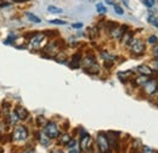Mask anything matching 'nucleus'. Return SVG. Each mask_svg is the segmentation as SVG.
Wrapping results in <instances>:
<instances>
[{"label": "nucleus", "mask_w": 158, "mask_h": 153, "mask_svg": "<svg viewBox=\"0 0 158 153\" xmlns=\"http://www.w3.org/2000/svg\"><path fill=\"white\" fill-rule=\"evenodd\" d=\"M84 71L91 74H95L100 71L99 64L96 63L94 56H86L84 58Z\"/></svg>", "instance_id": "obj_1"}, {"label": "nucleus", "mask_w": 158, "mask_h": 153, "mask_svg": "<svg viewBox=\"0 0 158 153\" xmlns=\"http://www.w3.org/2000/svg\"><path fill=\"white\" fill-rule=\"evenodd\" d=\"M129 49L131 51V54L140 56L145 52V44L140 40V39H131V41L129 43Z\"/></svg>", "instance_id": "obj_2"}, {"label": "nucleus", "mask_w": 158, "mask_h": 153, "mask_svg": "<svg viewBox=\"0 0 158 153\" xmlns=\"http://www.w3.org/2000/svg\"><path fill=\"white\" fill-rule=\"evenodd\" d=\"M44 133L48 135L50 139H56L60 136V129L56 123L48 122V124L44 126Z\"/></svg>", "instance_id": "obj_3"}, {"label": "nucleus", "mask_w": 158, "mask_h": 153, "mask_svg": "<svg viewBox=\"0 0 158 153\" xmlns=\"http://www.w3.org/2000/svg\"><path fill=\"white\" fill-rule=\"evenodd\" d=\"M96 142H98V146H99V150L101 153H110V142H108V139L107 136L102 133H100L98 135V139H96Z\"/></svg>", "instance_id": "obj_4"}, {"label": "nucleus", "mask_w": 158, "mask_h": 153, "mask_svg": "<svg viewBox=\"0 0 158 153\" xmlns=\"http://www.w3.org/2000/svg\"><path fill=\"white\" fill-rule=\"evenodd\" d=\"M27 137H28V130H27V128L23 126V125L16 126V129H15L14 133H12V139H14L15 141H23V140H26Z\"/></svg>", "instance_id": "obj_5"}, {"label": "nucleus", "mask_w": 158, "mask_h": 153, "mask_svg": "<svg viewBox=\"0 0 158 153\" xmlns=\"http://www.w3.org/2000/svg\"><path fill=\"white\" fill-rule=\"evenodd\" d=\"M45 33H34L32 35V38L29 39V46L32 49H38L40 48L43 40H45Z\"/></svg>", "instance_id": "obj_6"}, {"label": "nucleus", "mask_w": 158, "mask_h": 153, "mask_svg": "<svg viewBox=\"0 0 158 153\" xmlns=\"http://www.w3.org/2000/svg\"><path fill=\"white\" fill-rule=\"evenodd\" d=\"M59 51H60V45L57 41H51V43H49V44L44 48V52H45L49 57L56 56Z\"/></svg>", "instance_id": "obj_7"}, {"label": "nucleus", "mask_w": 158, "mask_h": 153, "mask_svg": "<svg viewBox=\"0 0 158 153\" xmlns=\"http://www.w3.org/2000/svg\"><path fill=\"white\" fill-rule=\"evenodd\" d=\"M91 143H93L91 137L86 134V133H84L83 136L80 137V148H81V151L90 152L91 151Z\"/></svg>", "instance_id": "obj_8"}, {"label": "nucleus", "mask_w": 158, "mask_h": 153, "mask_svg": "<svg viewBox=\"0 0 158 153\" xmlns=\"http://www.w3.org/2000/svg\"><path fill=\"white\" fill-rule=\"evenodd\" d=\"M124 26H118V24H114L108 32H110V35H111V38L113 39H122L123 37V34L125 33V31H124Z\"/></svg>", "instance_id": "obj_9"}, {"label": "nucleus", "mask_w": 158, "mask_h": 153, "mask_svg": "<svg viewBox=\"0 0 158 153\" xmlns=\"http://www.w3.org/2000/svg\"><path fill=\"white\" fill-rule=\"evenodd\" d=\"M158 89V80L156 79H150L145 85H143V91L148 95H152L157 91Z\"/></svg>", "instance_id": "obj_10"}, {"label": "nucleus", "mask_w": 158, "mask_h": 153, "mask_svg": "<svg viewBox=\"0 0 158 153\" xmlns=\"http://www.w3.org/2000/svg\"><path fill=\"white\" fill-rule=\"evenodd\" d=\"M15 112H16V114H17V117H19L20 120H26V119L28 118V115H29V112H28L24 107H22V106L16 107Z\"/></svg>", "instance_id": "obj_11"}, {"label": "nucleus", "mask_w": 158, "mask_h": 153, "mask_svg": "<svg viewBox=\"0 0 158 153\" xmlns=\"http://www.w3.org/2000/svg\"><path fill=\"white\" fill-rule=\"evenodd\" d=\"M101 57L103 58V61H105V63H106V66H111L112 64V62L114 61V58L116 56L114 55H112V54H110V52H107V51H101Z\"/></svg>", "instance_id": "obj_12"}, {"label": "nucleus", "mask_w": 158, "mask_h": 153, "mask_svg": "<svg viewBox=\"0 0 158 153\" xmlns=\"http://www.w3.org/2000/svg\"><path fill=\"white\" fill-rule=\"evenodd\" d=\"M80 63H81V55H80V54H76V55L72 56L69 67H71L72 69H76V68H79Z\"/></svg>", "instance_id": "obj_13"}, {"label": "nucleus", "mask_w": 158, "mask_h": 153, "mask_svg": "<svg viewBox=\"0 0 158 153\" xmlns=\"http://www.w3.org/2000/svg\"><path fill=\"white\" fill-rule=\"evenodd\" d=\"M138 72L139 73H141L142 76H152V73H153V71H152V68H150V67H147L146 64H140L138 68Z\"/></svg>", "instance_id": "obj_14"}, {"label": "nucleus", "mask_w": 158, "mask_h": 153, "mask_svg": "<svg viewBox=\"0 0 158 153\" xmlns=\"http://www.w3.org/2000/svg\"><path fill=\"white\" fill-rule=\"evenodd\" d=\"M38 140H39V142L43 146H48L50 143V137L45 134V133H43V131L38 133Z\"/></svg>", "instance_id": "obj_15"}, {"label": "nucleus", "mask_w": 158, "mask_h": 153, "mask_svg": "<svg viewBox=\"0 0 158 153\" xmlns=\"http://www.w3.org/2000/svg\"><path fill=\"white\" fill-rule=\"evenodd\" d=\"M150 80V76H138L136 79H134V83H135V85H138V86H143L147 81Z\"/></svg>", "instance_id": "obj_16"}, {"label": "nucleus", "mask_w": 158, "mask_h": 153, "mask_svg": "<svg viewBox=\"0 0 158 153\" xmlns=\"http://www.w3.org/2000/svg\"><path fill=\"white\" fill-rule=\"evenodd\" d=\"M133 74H134L133 71H127V72H120V73H118V76L122 81H127V80H129L131 78Z\"/></svg>", "instance_id": "obj_17"}, {"label": "nucleus", "mask_w": 158, "mask_h": 153, "mask_svg": "<svg viewBox=\"0 0 158 153\" xmlns=\"http://www.w3.org/2000/svg\"><path fill=\"white\" fill-rule=\"evenodd\" d=\"M131 39H133V34H131L130 32L125 31V33H124L123 37H122V43H123L124 45H129V43L131 41Z\"/></svg>", "instance_id": "obj_18"}, {"label": "nucleus", "mask_w": 158, "mask_h": 153, "mask_svg": "<svg viewBox=\"0 0 158 153\" xmlns=\"http://www.w3.org/2000/svg\"><path fill=\"white\" fill-rule=\"evenodd\" d=\"M26 17L29 19L31 22H33V23H40L41 22V19L38 16H35L34 14H32V12H26Z\"/></svg>", "instance_id": "obj_19"}, {"label": "nucleus", "mask_w": 158, "mask_h": 153, "mask_svg": "<svg viewBox=\"0 0 158 153\" xmlns=\"http://www.w3.org/2000/svg\"><path fill=\"white\" fill-rule=\"evenodd\" d=\"M148 23L150 24H152V26H155L156 28H158V17L156 15H152V14H150V16H148Z\"/></svg>", "instance_id": "obj_20"}, {"label": "nucleus", "mask_w": 158, "mask_h": 153, "mask_svg": "<svg viewBox=\"0 0 158 153\" xmlns=\"http://www.w3.org/2000/svg\"><path fill=\"white\" fill-rule=\"evenodd\" d=\"M48 11H49L50 14H62V12H63V10H62L61 7L52 6V5H50V6L48 7Z\"/></svg>", "instance_id": "obj_21"}, {"label": "nucleus", "mask_w": 158, "mask_h": 153, "mask_svg": "<svg viewBox=\"0 0 158 153\" xmlns=\"http://www.w3.org/2000/svg\"><path fill=\"white\" fill-rule=\"evenodd\" d=\"M71 140H72V139H71V136H69V135L63 134L61 137H60V143H61V145H67Z\"/></svg>", "instance_id": "obj_22"}, {"label": "nucleus", "mask_w": 158, "mask_h": 153, "mask_svg": "<svg viewBox=\"0 0 158 153\" xmlns=\"http://www.w3.org/2000/svg\"><path fill=\"white\" fill-rule=\"evenodd\" d=\"M96 10H98V12L99 14H106L107 12V9L105 7V5L103 4H101V2H99V4H96Z\"/></svg>", "instance_id": "obj_23"}, {"label": "nucleus", "mask_w": 158, "mask_h": 153, "mask_svg": "<svg viewBox=\"0 0 158 153\" xmlns=\"http://www.w3.org/2000/svg\"><path fill=\"white\" fill-rule=\"evenodd\" d=\"M113 9H114V12H116L117 15H120V16H122V15H124V10L122 9V6H120V5L114 4V5H113Z\"/></svg>", "instance_id": "obj_24"}, {"label": "nucleus", "mask_w": 158, "mask_h": 153, "mask_svg": "<svg viewBox=\"0 0 158 153\" xmlns=\"http://www.w3.org/2000/svg\"><path fill=\"white\" fill-rule=\"evenodd\" d=\"M19 120H20L19 117H17V114H16V112L14 111V112L10 114V122H11V124H16Z\"/></svg>", "instance_id": "obj_25"}, {"label": "nucleus", "mask_w": 158, "mask_h": 153, "mask_svg": "<svg viewBox=\"0 0 158 153\" xmlns=\"http://www.w3.org/2000/svg\"><path fill=\"white\" fill-rule=\"evenodd\" d=\"M49 22L52 23V24H57V26H64V24H67V22L66 21H62V19H50Z\"/></svg>", "instance_id": "obj_26"}, {"label": "nucleus", "mask_w": 158, "mask_h": 153, "mask_svg": "<svg viewBox=\"0 0 158 153\" xmlns=\"http://www.w3.org/2000/svg\"><path fill=\"white\" fill-rule=\"evenodd\" d=\"M37 120H38V125H39L40 128H41V126H45V125L48 124V122H46V119H45L44 117H38Z\"/></svg>", "instance_id": "obj_27"}, {"label": "nucleus", "mask_w": 158, "mask_h": 153, "mask_svg": "<svg viewBox=\"0 0 158 153\" xmlns=\"http://www.w3.org/2000/svg\"><path fill=\"white\" fill-rule=\"evenodd\" d=\"M147 41H148L150 44L156 45V44L158 43V38L156 37V35H150V37H148V39H147Z\"/></svg>", "instance_id": "obj_28"}, {"label": "nucleus", "mask_w": 158, "mask_h": 153, "mask_svg": "<svg viewBox=\"0 0 158 153\" xmlns=\"http://www.w3.org/2000/svg\"><path fill=\"white\" fill-rule=\"evenodd\" d=\"M151 66H152V71L155 69V71H157L158 72V58H156L155 61L151 62Z\"/></svg>", "instance_id": "obj_29"}, {"label": "nucleus", "mask_w": 158, "mask_h": 153, "mask_svg": "<svg viewBox=\"0 0 158 153\" xmlns=\"http://www.w3.org/2000/svg\"><path fill=\"white\" fill-rule=\"evenodd\" d=\"M142 153H153V150L147 147V146H143L142 147Z\"/></svg>", "instance_id": "obj_30"}, {"label": "nucleus", "mask_w": 158, "mask_h": 153, "mask_svg": "<svg viewBox=\"0 0 158 153\" xmlns=\"http://www.w3.org/2000/svg\"><path fill=\"white\" fill-rule=\"evenodd\" d=\"M142 2H143V5H146L148 9H151V7L153 6V4L151 2V0H142Z\"/></svg>", "instance_id": "obj_31"}, {"label": "nucleus", "mask_w": 158, "mask_h": 153, "mask_svg": "<svg viewBox=\"0 0 158 153\" xmlns=\"http://www.w3.org/2000/svg\"><path fill=\"white\" fill-rule=\"evenodd\" d=\"M74 146H76V141H74V140H71V141L67 143V147H68V148H73Z\"/></svg>", "instance_id": "obj_32"}, {"label": "nucleus", "mask_w": 158, "mask_h": 153, "mask_svg": "<svg viewBox=\"0 0 158 153\" xmlns=\"http://www.w3.org/2000/svg\"><path fill=\"white\" fill-rule=\"evenodd\" d=\"M152 54H153V56L156 58H158V45H156L155 48H153V50H152Z\"/></svg>", "instance_id": "obj_33"}, {"label": "nucleus", "mask_w": 158, "mask_h": 153, "mask_svg": "<svg viewBox=\"0 0 158 153\" xmlns=\"http://www.w3.org/2000/svg\"><path fill=\"white\" fill-rule=\"evenodd\" d=\"M83 27V23H74L73 24V28H81Z\"/></svg>", "instance_id": "obj_34"}, {"label": "nucleus", "mask_w": 158, "mask_h": 153, "mask_svg": "<svg viewBox=\"0 0 158 153\" xmlns=\"http://www.w3.org/2000/svg\"><path fill=\"white\" fill-rule=\"evenodd\" d=\"M105 1H106L108 5H112V6L114 5V1H113V0H105Z\"/></svg>", "instance_id": "obj_35"}, {"label": "nucleus", "mask_w": 158, "mask_h": 153, "mask_svg": "<svg viewBox=\"0 0 158 153\" xmlns=\"http://www.w3.org/2000/svg\"><path fill=\"white\" fill-rule=\"evenodd\" d=\"M69 153H79V151L76 148V147H73V148H71V152Z\"/></svg>", "instance_id": "obj_36"}, {"label": "nucleus", "mask_w": 158, "mask_h": 153, "mask_svg": "<svg viewBox=\"0 0 158 153\" xmlns=\"http://www.w3.org/2000/svg\"><path fill=\"white\" fill-rule=\"evenodd\" d=\"M123 1V4L125 5V6H129V4H128V0H122Z\"/></svg>", "instance_id": "obj_37"}, {"label": "nucleus", "mask_w": 158, "mask_h": 153, "mask_svg": "<svg viewBox=\"0 0 158 153\" xmlns=\"http://www.w3.org/2000/svg\"><path fill=\"white\" fill-rule=\"evenodd\" d=\"M15 1H17V2H24V1H27V0H15Z\"/></svg>", "instance_id": "obj_38"}, {"label": "nucleus", "mask_w": 158, "mask_h": 153, "mask_svg": "<svg viewBox=\"0 0 158 153\" xmlns=\"http://www.w3.org/2000/svg\"><path fill=\"white\" fill-rule=\"evenodd\" d=\"M24 153H34V151H33V150H31V151H26Z\"/></svg>", "instance_id": "obj_39"}, {"label": "nucleus", "mask_w": 158, "mask_h": 153, "mask_svg": "<svg viewBox=\"0 0 158 153\" xmlns=\"http://www.w3.org/2000/svg\"><path fill=\"white\" fill-rule=\"evenodd\" d=\"M151 2H152V4L155 5V4H156V0H151Z\"/></svg>", "instance_id": "obj_40"}, {"label": "nucleus", "mask_w": 158, "mask_h": 153, "mask_svg": "<svg viewBox=\"0 0 158 153\" xmlns=\"http://www.w3.org/2000/svg\"><path fill=\"white\" fill-rule=\"evenodd\" d=\"M52 153H63V152H61V151H55V152H52Z\"/></svg>", "instance_id": "obj_41"}]
</instances>
